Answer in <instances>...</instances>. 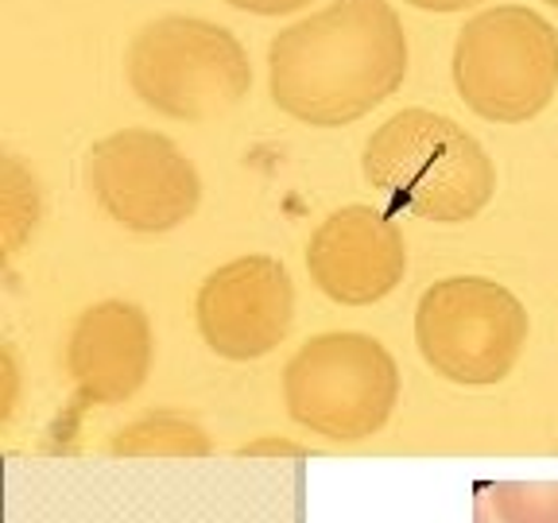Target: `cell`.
Masks as SVG:
<instances>
[{"instance_id": "obj_1", "label": "cell", "mask_w": 558, "mask_h": 523, "mask_svg": "<svg viewBox=\"0 0 558 523\" xmlns=\"http://www.w3.org/2000/svg\"><path fill=\"white\" fill-rule=\"evenodd\" d=\"M408 78V35L388 0H330L268 44L271 101L311 129H341Z\"/></svg>"}, {"instance_id": "obj_2", "label": "cell", "mask_w": 558, "mask_h": 523, "mask_svg": "<svg viewBox=\"0 0 558 523\" xmlns=\"http://www.w3.org/2000/svg\"><path fill=\"white\" fill-rule=\"evenodd\" d=\"M361 171L392 209L438 226L473 221L497 194L488 151L458 121L418 105L368 136Z\"/></svg>"}, {"instance_id": "obj_3", "label": "cell", "mask_w": 558, "mask_h": 523, "mask_svg": "<svg viewBox=\"0 0 558 523\" xmlns=\"http://www.w3.org/2000/svg\"><path fill=\"white\" fill-rule=\"evenodd\" d=\"M124 74L140 101L171 121L202 124L253 89V62L229 27L202 16H159L132 35Z\"/></svg>"}, {"instance_id": "obj_4", "label": "cell", "mask_w": 558, "mask_h": 523, "mask_svg": "<svg viewBox=\"0 0 558 523\" xmlns=\"http://www.w3.org/2000/svg\"><path fill=\"white\" fill-rule=\"evenodd\" d=\"M400 400V368L376 338L330 330L303 341L283 368L288 415L326 442H365L380 435Z\"/></svg>"}, {"instance_id": "obj_5", "label": "cell", "mask_w": 558, "mask_h": 523, "mask_svg": "<svg viewBox=\"0 0 558 523\" xmlns=\"http://www.w3.org/2000/svg\"><path fill=\"white\" fill-rule=\"evenodd\" d=\"M450 70L481 121L523 124L558 94V32L523 4H497L458 32Z\"/></svg>"}, {"instance_id": "obj_6", "label": "cell", "mask_w": 558, "mask_h": 523, "mask_svg": "<svg viewBox=\"0 0 558 523\" xmlns=\"http://www.w3.org/2000/svg\"><path fill=\"white\" fill-rule=\"evenodd\" d=\"M527 306L497 279L450 276L415 306V345L442 380L465 388L500 384L527 345Z\"/></svg>"}, {"instance_id": "obj_7", "label": "cell", "mask_w": 558, "mask_h": 523, "mask_svg": "<svg viewBox=\"0 0 558 523\" xmlns=\"http://www.w3.org/2000/svg\"><path fill=\"white\" fill-rule=\"evenodd\" d=\"M97 206L132 233H171L198 214L202 174L171 136L151 129L109 132L86 151Z\"/></svg>"}, {"instance_id": "obj_8", "label": "cell", "mask_w": 558, "mask_h": 523, "mask_svg": "<svg viewBox=\"0 0 558 523\" xmlns=\"http://www.w3.org/2000/svg\"><path fill=\"white\" fill-rule=\"evenodd\" d=\"M194 323L218 357H268L295 323V283L276 256H236L202 279Z\"/></svg>"}, {"instance_id": "obj_9", "label": "cell", "mask_w": 558, "mask_h": 523, "mask_svg": "<svg viewBox=\"0 0 558 523\" xmlns=\"http://www.w3.org/2000/svg\"><path fill=\"white\" fill-rule=\"evenodd\" d=\"M306 271L314 288L341 306H373L400 288L408 241L392 214L365 202L333 209L311 233Z\"/></svg>"}, {"instance_id": "obj_10", "label": "cell", "mask_w": 558, "mask_h": 523, "mask_svg": "<svg viewBox=\"0 0 558 523\" xmlns=\"http://www.w3.org/2000/svg\"><path fill=\"white\" fill-rule=\"evenodd\" d=\"M156 357V338L144 306L101 299L78 314L66 338V368L78 396L97 408H117L144 388Z\"/></svg>"}, {"instance_id": "obj_11", "label": "cell", "mask_w": 558, "mask_h": 523, "mask_svg": "<svg viewBox=\"0 0 558 523\" xmlns=\"http://www.w3.org/2000/svg\"><path fill=\"white\" fill-rule=\"evenodd\" d=\"M117 458H206L209 446L206 430L194 418L179 411H156V415L136 418L132 427L109 442Z\"/></svg>"}, {"instance_id": "obj_12", "label": "cell", "mask_w": 558, "mask_h": 523, "mask_svg": "<svg viewBox=\"0 0 558 523\" xmlns=\"http://www.w3.org/2000/svg\"><path fill=\"white\" fill-rule=\"evenodd\" d=\"M39 221V183L16 156L0 159V233H4V253L24 248Z\"/></svg>"}, {"instance_id": "obj_13", "label": "cell", "mask_w": 558, "mask_h": 523, "mask_svg": "<svg viewBox=\"0 0 558 523\" xmlns=\"http://www.w3.org/2000/svg\"><path fill=\"white\" fill-rule=\"evenodd\" d=\"M488 508L497 523H558V481H497Z\"/></svg>"}, {"instance_id": "obj_14", "label": "cell", "mask_w": 558, "mask_h": 523, "mask_svg": "<svg viewBox=\"0 0 558 523\" xmlns=\"http://www.w3.org/2000/svg\"><path fill=\"white\" fill-rule=\"evenodd\" d=\"M233 9L241 12H253V16H288V12L306 9L311 0H226Z\"/></svg>"}, {"instance_id": "obj_15", "label": "cell", "mask_w": 558, "mask_h": 523, "mask_svg": "<svg viewBox=\"0 0 558 523\" xmlns=\"http://www.w3.org/2000/svg\"><path fill=\"white\" fill-rule=\"evenodd\" d=\"M411 9H423V12H465L481 0H408Z\"/></svg>"}, {"instance_id": "obj_16", "label": "cell", "mask_w": 558, "mask_h": 523, "mask_svg": "<svg viewBox=\"0 0 558 523\" xmlns=\"http://www.w3.org/2000/svg\"><path fill=\"white\" fill-rule=\"evenodd\" d=\"M543 4H550V9H558V0H543Z\"/></svg>"}]
</instances>
